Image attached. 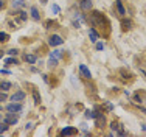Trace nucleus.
<instances>
[{"mask_svg": "<svg viewBox=\"0 0 146 137\" xmlns=\"http://www.w3.org/2000/svg\"><path fill=\"white\" fill-rule=\"evenodd\" d=\"M40 2H42V3H47V2H48V0H40Z\"/></svg>", "mask_w": 146, "mask_h": 137, "instance_id": "2f4dec72", "label": "nucleus"}, {"mask_svg": "<svg viewBox=\"0 0 146 137\" xmlns=\"http://www.w3.org/2000/svg\"><path fill=\"white\" fill-rule=\"evenodd\" d=\"M79 72H81V75L84 76V78H87V80L92 78V73H90V70L86 67L84 64H79Z\"/></svg>", "mask_w": 146, "mask_h": 137, "instance_id": "20e7f679", "label": "nucleus"}, {"mask_svg": "<svg viewBox=\"0 0 146 137\" xmlns=\"http://www.w3.org/2000/svg\"><path fill=\"white\" fill-rule=\"evenodd\" d=\"M2 56H3V53H2V51H0V58H2Z\"/></svg>", "mask_w": 146, "mask_h": 137, "instance_id": "72a5a7b5", "label": "nucleus"}, {"mask_svg": "<svg viewBox=\"0 0 146 137\" xmlns=\"http://www.w3.org/2000/svg\"><path fill=\"white\" fill-rule=\"evenodd\" d=\"M95 117H96V111H90V109L86 111V118H95Z\"/></svg>", "mask_w": 146, "mask_h": 137, "instance_id": "f3484780", "label": "nucleus"}, {"mask_svg": "<svg viewBox=\"0 0 146 137\" xmlns=\"http://www.w3.org/2000/svg\"><path fill=\"white\" fill-rule=\"evenodd\" d=\"M59 11H61V8H59L58 5H53V6H51V13H53V14H58Z\"/></svg>", "mask_w": 146, "mask_h": 137, "instance_id": "5701e85b", "label": "nucleus"}, {"mask_svg": "<svg viewBox=\"0 0 146 137\" xmlns=\"http://www.w3.org/2000/svg\"><path fill=\"white\" fill-rule=\"evenodd\" d=\"M13 8H23V6H25V0H13Z\"/></svg>", "mask_w": 146, "mask_h": 137, "instance_id": "f8f14e48", "label": "nucleus"}, {"mask_svg": "<svg viewBox=\"0 0 146 137\" xmlns=\"http://www.w3.org/2000/svg\"><path fill=\"white\" fill-rule=\"evenodd\" d=\"M73 134H76V129L70 128V126H67V128H64L61 131V136H73Z\"/></svg>", "mask_w": 146, "mask_h": 137, "instance_id": "6e6552de", "label": "nucleus"}, {"mask_svg": "<svg viewBox=\"0 0 146 137\" xmlns=\"http://www.w3.org/2000/svg\"><path fill=\"white\" fill-rule=\"evenodd\" d=\"M8 95H6V92H3V90H0V101H5Z\"/></svg>", "mask_w": 146, "mask_h": 137, "instance_id": "b1692460", "label": "nucleus"}, {"mask_svg": "<svg viewBox=\"0 0 146 137\" xmlns=\"http://www.w3.org/2000/svg\"><path fill=\"white\" fill-rule=\"evenodd\" d=\"M0 120H3V115L2 114H0Z\"/></svg>", "mask_w": 146, "mask_h": 137, "instance_id": "473e14b6", "label": "nucleus"}, {"mask_svg": "<svg viewBox=\"0 0 146 137\" xmlns=\"http://www.w3.org/2000/svg\"><path fill=\"white\" fill-rule=\"evenodd\" d=\"M89 37H90V41H92V42H96V41L100 39L98 31H96L95 28H90V30H89Z\"/></svg>", "mask_w": 146, "mask_h": 137, "instance_id": "39448f33", "label": "nucleus"}, {"mask_svg": "<svg viewBox=\"0 0 146 137\" xmlns=\"http://www.w3.org/2000/svg\"><path fill=\"white\" fill-rule=\"evenodd\" d=\"M33 98H34V103H36V104L40 103V95H39L37 90H33Z\"/></svg>", "mask_w": 146, "mask_h": 137, "instance_id": "a211bd4d", "label": "nucleus"}, {"mask_svg": "<svg viewBox=\"0 0 146 137\" xmlns=\"http://www.w3.org/2000/svg\"><path fill=\"white\" fill-rule=\"evenodd\" d=\"M11 89V83L9 81H0V90H3V92H6V90Z\"/></svg>", "mask_w": 146, "mask_h": 137, "instance_id": "9b49d317", "label": "nucleus"}, {"mask_svg": "<svg viewBox=\"0 0 146 137\" xmlns=\"http://www.w3.org/2000/svg\"><path fill=\"white\" fill-rule=\"evenodd\" d=\"M9 39V34L8 33H3V31H0V42H6Z\"/></svg>", "mask_w": 146, "mask_h": 137, "instance_id": "6ab92c4d", "label": "nucleus"}, {"mask_svg": "<svg viewBox=\"0 0 146 137\" xmlns=\"http://www.w3.org/2000/svg\"><path fill=\"white\" fill-rule=\"evenodd\" d=\"M121 25H123V28H124V30H126V28H131L132 22H131V20H126V19H124L123 22H121Z\"/></svg>", "mask_w": 146, "mask_h": 137, "instance_id": "412c9836", "label": "nucleus"}, {"mask_svg": "<svg viewBox=\"0 0 146 137\" xmlns=\"http://www.w3.org/2000/svg\"><path fill=\"white\" fill-rule=\"evenodd\" d=\"M81 8L84 11H89L92 8V0H81Z\"/></svg>", "mask_w": 146, "mask_h": 137, "instance_id": "1a4fd4ad", "label": "nucleus"}, {"mask_svg": "<svg viewBox=\"0 0 146 137\" xmlns=\"http://www.w3.org/2000/svg\"><path fill=\"white\" fill-rule=\"evenodd\" d=\"M58 61H59V59L53 58V56H50V61H48V65H50V67H54V65L58 64Z\"/></svg>", "mask_w": 146, "mask_h": 137, "instance_id": "aec40b11", "label": "nucleus"}, {"mask_svg": "<svg viewBox=\"0 0 146 137\" xmlns=\"http://www.w3.org/2000/svg\"><path fill=\"white\" fill-rule=\"evenodd\" d=\"M31 17H33L34 20H39L40 16H39V9H37V6H31Z\"/></svg>", "mask_w": 146, "mask_h": 137, "instance_id": "9d476101", "label": "nucleus"}, {"mask_svg": "<svg viewBox=\"0 0 146 137\" xmlns=\"http://www.w3.org/2000/svg\"><path fill=\"white\" fill-rule=\"evenodd\" d=\"M134 103H141V98L138 97V95H135L134 97Z\"/></svg>", "mask_w": 146, "mask_h": 137, "instance_id": "bb28decb", "label": "nucleus"}, {"mask_svg": "<svg viewBox=\"0 0 146 137\" xmlns=\"http://www.w3.org/2000/svg\"><path fill=\"white\" fill-rule=\"evenodd\" d=\"M106 109H107V111H112V109H113V106H112L110 103H106Z\"/></svg>", "mask_w": 146, "mask_h": 137, "instance_id": "cd10ccee", "label": "nucleus"}, {"mask_svg": "<svg viewBox=\"0 0 146 137\" xmlns=\"http://www.w3.org/2000/svg\"><path fill=\"white\" fill-rule=\"evenodd\" d=\"M6 111L8 112H20L22 111V104H20V101H13V103H9L6 106Z\"/></svg>", "mask_w": 146, "mask_h": 137, "instance_id": "7ed1b4c3", "label": "nucleus"}, {"mask_svg": "<svg viewBox=\"0 0 146 137\" xmlns=\"http://www.w3.org/2000/svg\"><path fill=\"white\" fill-rule=\"evenodd\" d=\"M96 50H104V42H98V41H96Z\"/></svg>", "mask_w": 146, "mask_h": 137, "instance_id": "393cba45", "label": "nucleus"}, {"mask_svg": "<svg viewBox=\"0 0 146 137\" xmlns=\"http://www.w3.org/2000/svg\"><path fill=\"white\" fill-rule=\"evenodd\" d=\"M3 122H6L9 126H14V125H17V122H19V117L16 115V112H9V114L5 115Z\"/></svg>", "mask_w": 146, "mask_h": 137, "instance_id": "f257e3e1", "label": "nucleus"}, {"mask_svg": "<svg viewBox=\"0 0 146 137\" xmlns=\"http://www.w3.org/2000/svg\"><path fill=\"white\" fill-rule=\"evenodd\" d=\"M140 111L143 112V114H146V109H145V108H141V106H140Z\"/></svg>", "mask_w": 146, "mask_h": 137, "instance_id": "7c9ffc66", "label": "nucleus"}, {"mask_svg": "<svg viewBox=\"0 0 146 137\" xmlns=\"http://www.w3.org/2000/svg\"><path fill=\"white\" fill-rule=\"evenodd\" d=\"M110 128H112L113 131H115V134H118V131H120V129L123 128V126H120V125L117 123V122H112V123H110Z\"/></svg>", "mask_w": 146, "mask_h": 137, "instance_id": "dca6fc26", "label": "nucleus"}, {"mask_svg": "<svg viewBox=\"0 0 146 137\" xmlns=\"http://www.w3.org/2000/svg\"><path fill=\"white\" fill-rule=\"evenodd\" d=\"M50 56H53V58H56V59H61L62 58V50H53Z\"/></svg>", "mask_w": 146, "mask_h": 137, "instance_id": "4468645a", "label": "nucleus"}, {"mask_svg": "<svg viewBox=\"0 0 146 137\" xmlns=\"http://www.w3.org/2000/svg\"><path fill=\"white\" fill-rule=\"evenodd\" d=\"M0 109H2V106H0Z\"/></svg>", "mask_w": 146, "mask_h": 137, "instance_id": "f704fd0d", "label": "nucleus"}, {"mask_svg": "<svg viewBox=\"0 0 146 137\" xmlns=\"http://www.w3.org/2000/svg\"><path fill=\"white\" fill-rule=\"evenodd\" d=\"M48 44H50L51 47H58V45H62V44H64V39H62L59 34H53V36L48 37Z\"/></svg>", "mask_w": 146, "mask_h": 137, "instance_id": "f03ea898", "label": "nucleus"}, {"mask_svg": "<svg viewBox=\"0 0 146 137\" xmlns=\"http://www.w3.org/2000/svg\"><path fill=\"white\" fill-rule=\"evenodd\" d=\"M141 129H143V131L146 132V123H143V125H141Z\"/></svg>", "mask_w": 146, "mask_h": 137, "instance_id": "c756f323", "label": "nucleus"}, {"mask_svg": "<svg viewBox=\"0 0 146 137\" xmlns=\"http://www.w3.org/2000/svg\"><path fill=\"white\" fill-rule=\"evenodd\" d=\"M8 128H9V125L6 123V122H0V134L5 132V131H8Z\"/></svg>", "mask_w": 146, "mask_h": 137, "instance_id": "2eb2a0df", "label": "nucleus"}, {"mask_svg": "<svg viewBox=\"0 0 146 137\" xmlns=\"http://www.w3.org/2000/svg\"><path fill=\"white\" fill-rule=\"evenodd\" d=\"M23 98H25V92H22V90H19V92H16L14 95L11 97V101H22Z\"/></svg>", "mask_w": 146, "mask_h": 137, "instance_id": "0eeeda50", "label": "nucleus"}, {"mask_svg": "<svg viewBox=\"0 0 146 137\" xmlns=\"http://www.w3.org/2000/svg\"><path fill=\"white\" fill-rule=\"evenodd\" d=\"M115 6H117V11H118V14H120V16H126V9H124L121 0H115Z\"/></svg>", "mask_w": 146, "mask_h": 137, "instance_id": "423d86ee", "label": "nucleus"}, {"mask_svg": "<svg viewBox=\"0 0 146 137\" xmlns=\"http://www.w3.org/2000/svg\"><path fill=\"white\" fill-rule=\"evenodd\" d=\"M17 53H19V50H17V48H11V50H8V55H11V56H16Z\"/></svg>", "mask_w": 146, "mask_h": 137, "instance_id": "a878e982", "label": "nucleus"}, {"mask_svg": "<svg viewBox=\"0 0 146 137\" xmlns=\"http://www.w3.org/2000/svg\"><path fill=\"white\" fill-rule=\"evenodd\" d=\"M3 5H5V3H3V0H0V9H3Z\"/></svg>", "mask_w": 146, "mask_h": 137, "instance_id": "c85d7f7f", "label": "nucleus"}, {"mask_svg": "<svg viewBox=\"0 0 146 137\" xmlns=\"http://www.w3.org/2000/svg\"><path fill=\"white\" fill-rule=\"evenodd\" d=\"M5 62H6L8 65H14V64H17V59H16V58H8Z\"/></svg>", "mask_w": 146, "mask_h": 137, "instance_id": "4be33fe9", "label": "nucleus"}, {"mask_svg": "<svg viewBox=\"0 0 146 137\" xmlns=\"http://www.w3.org/2000/svg\"><path fill=\"white\" fill-rule=\"evenodd\" d=\"M25 61L28 64H34L37 61V58H36V55H25Z\"/></svg>", "mask_w": 146, "mask_h": 137, "instance_id": "ddd939ff", "label": "nucleus"}]
</instances>
